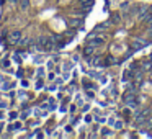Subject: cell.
<instances>
[{
    "instance_id": "cell-1",
    "label": "cell",
    "mask_w": 152,
    "mask_h": 139,
    "mask_svg": "<svg viewBox=\"0 0 152 139\" xmlns=\"http://www.w3.org/2000/svg\"><path fill=\"white\" fill-rule=\"evenodd\" d=\"M36 44H38V48H41V49H44V51H51L54 46V40L53 38H44L43 36V38H38Z\"/></svg>"
},
{
    "instance_id": "cell-2",
    "label": "cell",
    "mask_w": 152,
    "mask_h": 139,
    "mask_svg": "<svg viewBox=\"0 0 152 139\" xmlns=\"http://www.w3.org/2000/svg\"><path fill=\"white\" fill-rule=\"evenodd\" d=\"M123 102H124V105H128L129 108H136V106H137V97H136L134 92H128L123 97Z\"/></svg>"
},
{
    "instance_id": "cell-3",
    "label": "cell",
    "mask_w": 152,
    "mask_h": 139,
    "mask_svg": "<svg viewBox=\"0 0 152 139\" xmlns=\"http://www.w3.org/2000/svg\"><path fill=\"white\" fill-rule=\"evenodd\" d=\"M87 44H90V46H93V48L103 44V34H98V36H95V34H90L88 40H87Z\"/></svg>"
},
{
    "instance_id": "cell-4",
    "label": "cell",
    "mask_w": 152,
    "mask_h": 139,
    "mask_svg": "<svg viewBox=\"0 0 152 139\" xmlns=\"http://www.w3.org/2000/svg\"><path fill=\"white\" fill-rule=\"evenodd\" d=\"M145 46H147V41L145 40H141V38H139V40L132 41V49H142V48H145Z\"/></svg>"
},
{
    "instance_id": "cell-5",
    "label": "cell",
    "mask_w": 152,
    "mask_h": 139,
    "mask_svg": "<svg viewBox=\"0 0 152 139\" xmlns=\"http://www.w3.org/2000/svg\"><path fill=\"white\" fill-rule=\"evenodd\" d=\"M20 40H21V33H20V31H13V33L10 34V43L12 44H18V43H20Z\"/></svg>"
},
{
    "instance_id": "cell-6",
    "label": "cell",
    "mask_w": 152,
    "mask_h": 139,
    "mask_svg": "<svg viewBox=\"0 0 152 139\" xmlns=\"http://www.w3.org/2000/svg\"><path fill=\"white\" fill-rule=\"evenodd\" d=\"M132 77V69L129 67V69H126L124 72H123V82H129Z\"/></svg>"
},
{
    "instance_id": "cell-7",
    "label": "cell",
    "mask_w": 152,
    "mask_h": 139,
    "mask_svg": "<svg viewBox=\"0 0 152 139\" xmlns=\"http://www.w3.org/2000/svg\"><path fill=\"white\" fill-rule=\"evenodd\" d=\"M83 53H85V56H87V57H90L93 53H95V48L90 46V44H87V48H85V51H83Z\"/></svg>"
},
{
    "instance_id": "cell-8",
    "label": "cell",
    "mask_w": 152,
    "mask_h": 139,
    "mask_svg": "<svg viewBox=\"0 0 152 139\" xmlns=\"http://www.w3.org/2000/svg\"><path fill=\"white\" fill-rule=\"evenodd\" d=\"M147 12H149V8H147V7H141V13H139V20H144V18H145V15H147Z\"/></svg>"
},
{
    "instance_id": "cell-9",
    "label": "cell",
    "mask_w": 152,
    "mask_h": 139,
    "mask_svg": "<svg viewBox=\"0 0 152 139\" xmlns=\"http://www.w3.org/2000/svg\"><path fill=\"white\" fill-rule=\"evenodd\" d=\"M106 28H108V26H106V23H102V25H98V26L95 28V31L98 33V31H102V30H106Z\"/></svg>"
},
{
    "instance_id": "cell-10",
    "label": "cell",
    "mask_w": 152,
    "mask_h": 139,
    "mask_svg": "<svg viewBox=\"0 0 152 139\" xmlns=\"http://www.w3.org/2000/svg\"><path fill=\"white\" fill-rule=\"evenodd\" d=\"M43 85H44V82H43V80H38V82H36V89H41Z\"/></svg>"
},
{
    "instance_id": "cell-11",
    "label": "cell",
    "mask_w": 152,
    "mask_h": 139,
    "mask_svg": "<svg viewBox=\"0 0 152 139\" xmlns=\"http://www.w3.org/2000/svg\"><path fill=\"white\" fill-rule=\"evenodd\" d=\"M13 85H15V83H5V85L2 87V89H4V90H7V89H10V87H13Z\"/></svg>"
},
{
    "instance_id": "cell-12",
    "label": "cell",
    "mask_w": 152,
    "mask_h": 139,
    "mask_svg": "<svg viewBox=\"0 0 152 139\" xmlns=\"http://www.w3.org/2000/svg\"><path fill=\"white\" fill-rule=\"evenodd\" d=\"M118 21H119V17H118V15H115V17H113V23H118Z\"/></svg>"
},
{
    "instance_id": "cell-13",
    "label": "cell",
    "mask_w": 152,
    "mask_h": 139,
    "mask_svg": "<svg viewBox=\"0 0 152 139\" xmlns=\"http://www.w3.org/2000/svg\"><path fill=\"white\" fill-rule=\"evenodd\" d=\"M111 132H110V129H103V136H110Z\"/></svg>"
},
{
    "instance_id": "cell-14",
    "label": "cell",
    "mask_w": 152,
    "mask_h": 139,
    "mask_svg": "<svg viewBox=\"0 0 152 139\" xmlns=\"http://www.w3.org/2000/svg\"><path fill=\"white\" fill-rule=\"evenodd\" d=\"M115 126L119 129V128H123V123H121V121H118V123H115Z\"/></svg>"
},
{
    "instance_id": "cell-15",
    "label": "cell",
    "mask_w": 152,
    "mask_h": 139,
    "mask_svg": "<svg viewBox=\"0 0 152 139\" xmlns=\"http://www.w3.org/2000/svg\"><path fill=\"white\" fill-rule=\"evenodd\" d=\"M17 116H18V115H17V113H15V111H13V113H10V119H15V118H17Z\"/></svg>"
},
{
    "instance_id": "cell-16",
    "label": "cell",
    "mask_w": 152,
    "mask_h": 139,
    "mask_svg": "<svg viewBox=\"0 0 152 139\" xmlns=\"http://www.w3.org/2000/svg\"><path fill=\"white\" fill-rule=\"evenodd\" d=\"M85 121H87V123H90V121H92V116L87 115V116H85Z\"/></svg>"
},
{
    "instance_id": "cell-17",
    "label": "cell",
    "mask_w": 152,
    "mask_h": 139,
    "mask_svg": "<svg viewBox=\"0 0 152 139\" xmlns=\"http://www.w3.org/2000/svg\"><path fill=\"white\" fill-rule=\"evenodd\" d=\"M0 108H7V103H5V102H0Z\"/></svg>"
},
{
    "instance_id": "cell-18",
    "label": "cell",
    "mask_w": 152,
    "mask_h": 139,
    "mask_svg": "<svg viewBox=\"0 0 152 139\" xmlns=\"http://www.w3.org/2000/svg\"><path fill=\"white\" fill-rule=\"evenodd\" d=\"M28 115H30L28 111H26V113H23V115H21V119H26V116H28Z\"/></svg>"
},
{
    "instance_id": "cell-19",
    "label": "cell",
    "mask_w": 152,
    "mask_h": 139,
    "mask_svg": "<svg viewBox=\"0 0 152 139\" xmlns=\"http://www.w3.org/2000/svg\"><path fill=\"white\" fill-rule=\"evenodd\" d=\"M4 80H5V77H4V75H0V82H4Z\"/></svg>"
},
{
    "instance_id": "cell-20",
    "label": "cell",
    "mask_w": 152,
    "mask_h": 139,
    "mask_svg": "<svg viewBox=\"0 0 152 139\" xmlns=\"http://www.w3.org/2000/svg\"><path fill=\"white\" fill-rule=\"evenodd\" d=\"M2 118H4V113H2V111H0V119H2Z\"/></svg>"
},
{
    "instance_id": "cell-21",
    "label": "cell",
    "mask_w": 152,
    "mask_h": 139,
    "mask_svg": "<svg viewBox=\"0 0 152 139\" xmlns=\"http://www.w3.org/2000/svg\"><path fill=\"white\" fill-rule=\"evenodd\" d=\"M149 59H151V61H152V54H151V56H149Z\"/></svg>"
}]
</instances>
